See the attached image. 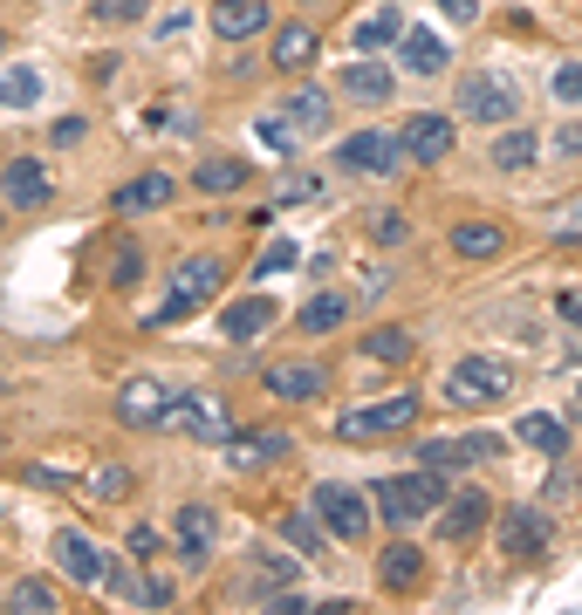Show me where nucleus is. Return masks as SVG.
Masks as SVG:
<instances>
[{
    "label": "nucleus",
    "instance_id": "1",
    "mask_svg": "<svg viewBox=\"0 0 582 615\" xmlns=\"http://www.w3.org/2000/svg\"><path fill=\"white\" fill-rule=\"evenodd\" d=\"M439 506H446V472H432V466L397 472V479L377 485V512H384L391 527H418L425 512H439Z\"/></svg>",
    "mask_w": 582,
    "mask_h": 615
},
{
    "label": "nucleus",
    "instance_id": "2",
    "mask_svg": "<svg viewBox=\"0 0 582 615\" xmlns=\"http://www.w3.org/2000/svg\"><path fill=\"white\" fill-rule=\"evenodd\" d=\"M418 424V390H397V397H377L364 410H343L336 431L349 445H370V438H391V431H412Z\"/></svg>",
    "mask_w": 582,
    "mask_h": 615
},
{
    "label": "nucleus",
    "instance_id": "3",
    "mask_svg": "<svg viewBox=\"0 0 582 615\" xmlns=\"http://www.w3.org/2000/svg\"><path fill=\"white\" fill-rule=\"evenodd\" d=\"M219 280H226V267L213 261V253H186L179 274H171V294L158 308V322H179V315H192V308H206L219 294Z\"/></svg>",
    "mask_w": 582,
    "mask_h": 615
},
{
    "label": "nucleus",
    "instance_id": "4",
    "mask_svg": "<svg viewBox=\"0 0 582 615\" xmlns=\"http://www.w3.org/2000/svg\"><path fill=\"white\" fill-rule=\"evenodd\" d=\"M514 390V370L500 363V355H466V363H452V376H446V397L452 403H500Z\"/></svg>",
    "mask_w": 582,
    "mask_h": 615
},
{
    "label": "nucleus",
    "instance_id": "5",
    "mask_svg": "<svg viewBox=\"0 0 582 615\" xmlns=\"http://www.w3.org/2000/svg\"><path fill=\"white\" fill-rule=\"evenodd\" d=\"M56 568L69 575V581H83V588H123V575H117V560L90 541V533H75V527H62L56 533Z\"/></svg>",
    "mask_w": 582,
    "mask_h": 615
},
{
    "label": "nucleus",
    "instance_id": "6",
    "mask_svg": "<svg viewBox=\"0 0 582 615\" xmlns=\"http://www.w3.org/2000/svg\"><path fill=\"white\" fill-rule=\"evenodd\" d=\"M460 117H473V123H508V117H521V96H514L508 75L473 69V75H460Z\"/></svg>",
    "mask_w": 582,
    "mask_h": 615
},
{
    "label": "nucleus",
    "instance_id": "7",
    "mask_svg": "<svg viewBox=\"0 0 582 615\" xmlns=\"http://www.w3.org/2000/svg\"><path fill=\"white\" fill-rule=\"evenodd\" d=\"M165 431H186V438H199V445H226V438H234V424H226V403L206 397V390H179V397H171Z\"/></svg>",
    "mask_w": 582,
    "mask_h": 615
},
{
    "label": "nucleus",
    "instance_id": "8",
    "mask_svg": "<svg viewBox=\"0 0 582 615\" xmlns=\"http://www.w3.org/2000/svg\"><path fill=\"white\" fill-rule=\"evenodd\" d=\"M336 165L343 171H364V178H397L404 171V137L391 131H357L336 144Z\"/></svg>",
    "mask_w": 582,
    "mask_h": 615
},
{
    "label": "nucleus",
    "instance_id": "9",
    "mask_svg": "<svg viewBox=\"0 0 582 615\" xmlns=\"http://www.w3.org/2000/svg\"><path fill=\"white\" fill-rule=\"evenodd\" d=\"M171 383H158V376H138V383H123L117 390V418L131 424V431H165V418H171Z\"/></svg>",
    "mask_w": 582,
    "mask_h": 615
},
{
    "label": "nucleus",
    "instance_id": "10",
    "mask_svg": "<svg viewBox=\"0 0 582 615\" xmlns=\"http://www.w3.org/2000/svg\"><path fill=\"white\" fill-rule=\"evenodd\" d=\"M316 512H322V527L336 533V541H364L370 533V506H364V493L357 485H316Z\"/></svg>",
    "mask_w": 582,
    "mask_h": 615
},
{
    "label": "nucleus",
    "instance_id": "11",
    "mask_svg": "<svg viewBox=\"0 0 582 615\" xmlns=\"http://www.w3.org/2000/svg\"><path fill=\"white\" fill-rule=\"evenodd\" d=\"M548 512L542 506H508V512H500V554H508V560H535L542 547H548Z\"/></svg>",
    "mask_w": 582,
    "mask_h": 615
},
{
    "label": "nucleus",
    "instance_id": "12",
    "mask_svg": "<svg viewBox=\"0 0 582 615\" xmlns=\"http://www.w3.org/2000/svg\"><path fill=\"white\" fill-rule=\"evenodd\" d=\"M487 520H494V493H479V485L446 493V506H439V541H473Z\"/></svg>",
    "mask_w": 582,
    "mask_h": 615
},
{
    "label": "nucleus",
    "instance_id": "13",
    "mask_svg": "<svg viewBox=\"0 0 582 615\" xmlns=\"http://www.w3.org/2000/svg\"><path fill=\"white\" fill-rule=\"evenodd\" d=\"M404 158H412V165H439V158H452V117L418 110L412 123H404Z\"/></svg>",
    "mask_w": 582,
    "mask_h": 615
},
{
    "label": "nucleus",
    "instance_id": "14",
    "mask_svg": "<svg viewBox=\"0 0 582 615\" xmlns=\"http://www.w3.org/2000/svg\"><path fill=\"white\" fill-rule=\"evenodd\" d=\"M213 541H219V520H213V506L186 499V506H179V560H186V568H206Z\"/></svg>",
    "mask_w": 582,
    "mask_h": 615
},
{
    "label": "nucleus",
    "instance_id": "15",
    "mask_svg": "<svg viewBox=\"0 0 582 615\" xmlns=\"http://www.w3.org/2000/svg\"><path fill=\"white\" fill-rule=\"evenodd\" d=\"M0 192H8V205H21V213H41L48 205V171H41V158H14L8 171H0Z\"/></svg>",
    "mask_w": 582,
    "mask_h": 615
},
{
    "label": "nucleus",
    "instance_id": "16",
    "mask_svg": "<svg viewBox=\"0 0 582 615\" xmlns=\"http://www.w3.org/2000/svg\"><path fill=\"white\" fill-rule=\"evenodd\" d=\"M494 451H500L494 431H473V438H432V445H418V466L452 472V466H466V458H494Z\"/></svg>",
    "mask_w": 582,
    "mask_h": 615
},
{
    "label": "nucleus",
    "instance_id": "17",
    "mask_svg": "<svg viewBox=\"0 0 582 615\" xmlns=\"http://www.w3.org/2000/svg\"><path fill=\"white\" fill-rule=\"evenodd\" d=\"M268 328H274V301H268V294H247V301H234V308L219 315V336H226V342H261Z\"/></svg>",
    "mask_w": 582,
    "mask_h": 615
},
{
    "label": "nucleus",
    "instance_id": "18",
    "mask_svg": "<svg viewBox=\"0 0 582 615\" xmlns=\"http://www.w3.org/2000/svg\"><path fill=\"white\" fill-rule=\"evenodd\" d=\"M268 390L282 397V403H309V397L329 390V376H322V363H274L268 370Z\"/></svg>",
    "mask_w": 582,
    "mask_h": 615
},
{
    "label": "nucleus",
    "instance_id": "19",
    "mask_svg": "<svg viewBox=\"0 0 582 615\" xmlns=\"http://www.w3.org/2000/svg\"><path fill=\"white\" fill-rule=\"evenodd\" d=\"M261 28H268V8H261V0H213V35L247 41V35H261Z\"/></svg>",
    "mask_w": 582,
    "mask_h": 615
},
{
    "label": "nucleus",
    "instance_id": "20",
    "mask_svg": "<svg viewBox=\"0 0 582 615\" xmlns=\"http://www.w3.org/2000/svg\"><path fill=\"white\" fill-rule=\"evenodd\" d=\"M377 575H384V588H397V595H404V588L425 581V554L412 541H391L384 554H377Z\"/></svg>",
    "mask_w": 582,
    "mask_h": 615
},
{
    "label": "nucleus",
    "instance_id": "21",
    "mask_svg": "<svg viewBox=\"0 0 582 615\" xmlns=\"http://www.w3.org/2000/svg\"><path fill=\"white\" fill-rule=\"evenodd\" d=\"M288 445H295L288 431H254V438H226V458H234L240 472H254V466H274Z\"/></svg>",
    "mask_w": 582,
    "mask_h": 615
},
{
    "label": "nucleus",
    "instance_id": "22",
    "mask_svg": "<svg viewBox=\"0 0 582 615\" xmlns=\"http://www.w3.org/2000/svg\"><path fill=\"white\" fill-rule=\"evenodd\" d=\"M397 56H404V69H412V75H439V69H446V35H432V28H404Z\"/></svg>",
    "mask_w": 582,
    "mask_h": 615
},
{
    "label": "nucleus",
    "instance_id": "23",
    "mask_svg": "<svg viewBox=\"0 0 582 615\" xmlns=\"http://www.w3.org/2000/svg\"><path fill=\"white\" fill-rule=\"evenodd\" d=\"M500 246H508V233H500L494 219H460L452 226V253H466V261H494Z\"/></svg>",
    "mask_w": 582,
    "mask_h": 615
},
{
    "label": "nucleus",
    "instance_id": "24",
    "mask_svg": "<svg viewBox=\"0 0 582 615\" xmlns=\"http://www.w3.org/2000/svg\"><path fill=\"white\" fill-rule=\"evenodd\" d=\"M171 198V178L165 171H144V178H131V185H117V213H158V205Z\"/></svg>",
    "mask_w": 582,
    "mask_h": 615
},
{
    "label": "nucleus",
    "instance_id": "25",
    "mask_svg": "<svg viewBox=\"0 0 582 615\" xmlns=\"http://www.w3.org/2000/svg\"><path fill=\"white\" fill-rule=\"evenodd\" d=\"M343 89L357 96V102H391V69L364 56V62H349V69H343Z\"/></svg>",
    "mask_w": 582,
    "mask_h": 615
},
{
    "label": "nucleus",
    "instance_id": "26",
    "mask_svg": "<svg viewBox=\"0 0 582 615\" xmlns=\"http://www.w3.org/2000/svg\"><path fill=\"white\" fill-rule=\"evenodd\" d=\"M322 56V41H316V28H282V35H274V69H309Z\"/></svg>",
    "mask_w": 582,
    "mask_h": 615
},
{
    "label": "nucleus",
    "instance_id": "27",
    "mask_svg": "<svg viewBox=\"0 0 582 615\" xmlns=\"http://www.w3.org/2000/svg\"><path fill=\"white\" fill-rule=\"evenodd\" d=\"M295 322H301V336H329V328H343V322H349V301H343V294H316Z\"/></svg>",
    "mask_w": 582,
    "mask_h": 615
},
{
    "label": "nucleus",
    "instance_id": "28",
    "mask_svg": "<svg viewBox=\"0 0 582 615\" xmlns=\"http://www.w3.org/2000/svg\"><path fill=\"white\" fill-rule=\"evenodd\" d=\"M41 96V75L28 62H14V69H0V110H28V102Z\"/></svg>",
    "mask_w": 582,
    "mask_h": 615
},
{
    "label": "nucleus",
    "instance_id": "29",
    "mask_svg": "<svg viewBox=\"0 0 582 615\" xmlns=\"http://www.w3.org/2000/svg\"><path fill=\"white\" fill-rule=\"evenodd\" d=\"M535 158H542V137L535 131H508V137L494 144V171H527Z\"/></svg>",
    "mask_w": 582,
    "mask_h": 615
},
{
    "label": "nucleus",
    "instance_id": "30",
    "mask_svg": "<svg viewBox=\"0 0 582 615\" xmlns=\"http://www.w3.org/2000/svg\"><path fill=\"white\" fill-rule=\"evenodd\" d=\"M192 185L213 192V198H219V192H240V185H247V165H240V158H206V165L192 171Z\"/></svg>",
    "mask_w": 582,
    "mask_h": 615
},
{
    "label": "nucleus",
    "instance_id": "31",
    "mask_svg": "<svg viewBox=\"0 0 582 615\" xmlns=\"http://www.w3.org/2000/svg\"><path fill=\"white\" fill-rule=\"evenodd\" d=\"M288 117L301 123V137H322L329 131V96L322 89H295L288 96Z\"/></svg>",
    "mask_w": 582,
    "mask_h": 615
},
{
    "label": "nucleus",
    "instance_id": "32",
    "mask_svg": "<svg viewBox=\"0 0 582 615\" xmlns=\"http://www.w3.org/2000/svg\"><path fill=\"white\" fill-rule=\"evenodd\" d=\"M412 328H370L364 336V355H377V363H412Z\"/></svg>",
    "mask_w": 582,
    "mask_h": 615
},
{
    "label": "nucleus",
    "instance_id": "33",
    "mask_svg": "<svg viewBox=\"0 0 582 615\" xmlns=\"http://www.w3.org/2000/svg\"><path fill=\"white\" fill-rule=\"evenodd\" d=\"M521 445H535V451H562V418H548V410H527V418H521Z\"/></svg>",
    "mask_w": 582,
    "mask_h": 615
},
{
    "label": "nucleus",
    "instance_id": "34",
    "mask_svg": "<svg viewBox=\"0 0 582 615\" xmlns=\"http://www.w3.org/2000/svg\"><path fill=\"white\" fill-rule=\"evenodd\" d=\"M384 41H404V28H397V14H370V21H357V48L364 56H377Z\"/></svg>",
    "mask_w": 582,
    "mask_h": 615
},
{
    "label": "nucleus",
    "instance_id": "35",
    "mask_svg": "<svg viewBox=\"0 0 582 615\" xmlns=\"http://www.w3.org/2000/svg\"><path fill=\"white\" fill-rule=\"evenodd\" d=\"M254 137H261L268 150H295V144H301V123L282 110V117H261V123H254Z\"/></svg>",
    "mask_w": 582,
    "mask_h": 615
},
{
    "label": "nucleus",
    "instance_id": "36",
    "mask_svg": "<svg viewBox=\"0 0 582 615\" xmlns=\"http://www.w3.org/2000/svg\"><path fill=\"white\" fill-rule=\"evenodd\" d=\"M14 608H28V615H48L56 608V588H48L41 575H28V581H14V595H8Z\"/></svg>",
    "mask_w": 582,
    "mask_h": 615
},
{
    "label": "nucleus",
    "instance_id": "37",
    "mask_svg": "<svg viewBox=\"0 0 582 615\" xmlns=\"http://www.w3.org/2000/svg\"><path fill=\"white\" fill-rule=\"evenodd\" d=\"M123 493H131V472L123 466H96L90 472V499H123Z\"/></svg>",
    "mask_w": 582,
    "mask_h": 615
},
{
    "label": "nucleus",
    "instance_id": "38",
    "mask_svg": "<svg viewBox=\"0 0 582 615\" xmlns=\"http://www.w3.org/2000/svg\"><path fill=\"white\" fill-rule=\"evenodd\" d=\"M404 233H412V219H404V213H370V240L377 246H404Z\"/></svg>",
    "mask_w": 582,
    "mask_h": 615
},
{
    "label": "nucleus",
    "instance_id": "39",
    "mask_svg": "<svg viewBox=\"0 0 582 615\" xmlns=\"http://www.w3.org/2000/svg\"><path fill=\"white\" fill-rule=\"evenodd\" d=\"M288 581H295V568H288V560H274V554H261V560H254V588H268V595H282Z\"/></svg>",
    "mask_w": 582,
    "mask_h": 615
},
{
    "label": "nucleus",
    "instance_id": "40",
    "mask_svg": "<svg viewBox=\"0 0 582 615\" xmlns=\"http://www.w3.org/2000/svg\"><path fill=\"white\" fill-rule=\"evenodd\" d=\"M138 274H144V253H138L131 240H123V246H117V261H110V288H131Z\"/></svg>",
    "mask_w": 582,
    "mask_h": 615
},
{
    "label": "nucleus",
    "instance_id": "41",
    "mask_svg": "<svg viewBox=\"0 0 582 615\" xmlns=\"http://www.w3.org/2000/svg\"><path fill=\"white\" fill-rule=\"evenodd\" d=\"M282 198H288V205H309V198H322V178H309V171H288V178H282Z\"/></svg>",
    "mask_w": 582,
    "mask_h": 615
},
{
    "label": "nucleus",
    "instance_id": "42",
    "mask_svg": "<svg viewBox=\"0 0 582 615\" xmlns=\"http://www.w3.org/2000/svg\"><path fill=\"white\" fill-rule=\"evenodd\" d=\"M90 14H96V21H117V28H123V21L144 14V0H90Z\"/></svg>",
    "mask_w": 582,
    "mask_h": 615
},
{
    "label": "nucleus",
    "instance_id": "43",
    "mask_svg": "<svg viewBox=\"0 0 582 615\" xmlns=\"http://www.w3.org/2000/svg\"><path fill=\"white\" fill-rule=\"evenodd\" d=\"M131 554H138V560H158V554H165V533H158V527H131Z\"/></svg>",
    "mask_w": 582,
    "mask_h": 615
},
{
    "label": "nucleus",
    "instance_id": "44",
    "mask_svg": "<svg viewBox=\"0 0 582 615\" xmlns=\"http://www.w3.org/2000/svg\"><path fill=\"white\" fill-rule=\"evenodd\" d=\"M555 96H562V102H582V62H562V69H555Z\"/></svg>",
    "mask_w": 582,
    "mask_h": 615
},
{
    "label": "nucleus",
    "instance_id": "45",
    "mask_svg": "<svg viewBox=\"0 0 582 615\" xmlns=\"http://www.w3.org/2000/svg\"><path fill=\"white\" fill-rule=\"evenodd\" d=\"M288 541H295V547H309V554H322V533H316L309 512H295V520H288Z\"/></svg>",
    "mask_w": 582,
    "mask_h": 615
},
{
    "label": "nucleus",
    "instance_id": "46",
    "mask_svg": "<svg viewBox=\"0 0 582 615\" xmlns=\"http://www.w3.org/2000/svg\"><path fill=\"white\" fill-rule=\"evenodd\" d=\"M282 267H295V246H288V240H274V246L261 253V274H282Z\"/></svg>",
    "mask_w": 582,
    "mask_h": 615
},
{
    "label": "nucleus",
    "instance_id": "47",
    "mask_svg": "<svg viewBox=\"0 0 582 615\" xmlns=\"http://www.w3.org/2000/svg\"><path fill=\"white\" fill-rule=\"evenodd\" d=\"M138 595H144V602H151V608H158V602H171V581H158V575H151V581H144V588H138Z\"/></svg>",
    "mask_w": 582,
    "mask_h": 615
},
{
    "label": "nucleus",
    "instance_id": "48",
    "mask_svg": "<svg viewBox=\"0 0 582 615\" xmlns=\"http://www.w3.org/2000/svg\"><path fill=\"white\" fill-rule=\"evenodd\" d=\"M555 308H562V322H575V328H582V288H569V294L555 301Z\"/></svg>",
    "mask_w": 582,
    "mask_h": 615
},
{
    "label": "nucleus",
    "instance_id": "49",
    "mask_svg": "<svg viewBox=\"0 0 582 615\" xmlns=\"http://www.w3.org/2000/svg\"><path fill=\"white\" fill-rule=\"evenodd\" d=\"M439 8H446L452 21H473V14H479V0H439Z\"/></svg>",
    "mask_w": 582,
    "mask_h": 615
},
{
    "label": "nucleus",
    "instance_id": "50",
    "mask_svg": "<svg viewBox=\"0 0 582 615\" xmlns=\"http://www.w3.org/2000/svg\"><path fill=\"white\" fill-rule=\"evenodd\" d=\"M0 56H8V28H0Z\"/></svg>",
    "mask_w": 582,
    "mask_h": 615
}]
</instances>
